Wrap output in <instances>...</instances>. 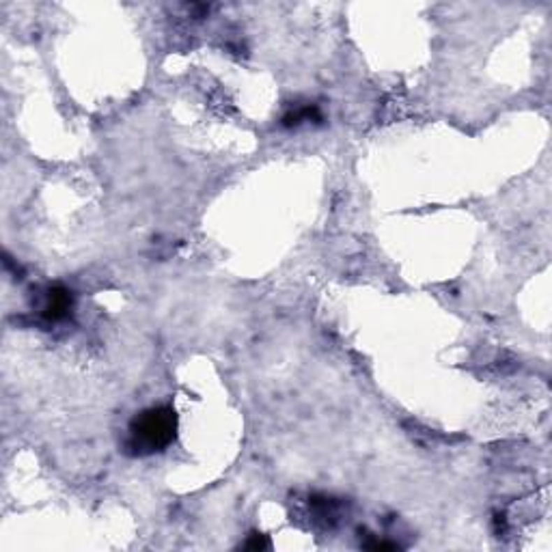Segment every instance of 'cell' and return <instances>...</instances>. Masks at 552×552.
Returning <instances> with one entry per match:
<instances>
[{
	"instance_id": "obj_1",
	"label": "cell",
	"mask_w": 552,
	"mask_h": 552,
	"mask_svg": "<svg viewBox=\"0 0 552 552\" xmlns=\"http://www.w3.org/2000/svg\"><path fill=\"white\" fill-rule=\"evenodd\" d=\"M175 432H177L175 410L166 406L149 408L130 423L128 449L134 456L158 453V451H164L175 440Z\"/></svg>"
},
{
	"instance_id": "obj_2",
	"label": "cell",
	"mask_w": 552,
	"mask_h": 552,
	"mask_svg": "<svg viewBox=\"0 0 552 552\" xmlns=\"http://www.w3.org/2000/svg\"><path fill=\"white\" fill-rule=\"evenodd\" d=\"M69 307H71V298H69V293H67L65 289L57 287V289L50 291V296H48L45 315H48L50 319H61V317L69 311Z\"/></svg>"
},
{
	"instance_id": "obj_3",
	"label": "cell",
	"mask_w": 552,
	"mask_h": 552,
	"mask_svg": "<svg viewBox=\"0 0 552 552\" xmlns=\"http://www.w3.org/2000/svg\"><path fill=\"white\" fill-rule=\"evenodd\" d=\"M246 548H255V550H259V548H268L270 544H268V539H263V537H259V535H253V539H250L248 544H244Z\"/></svg>"
}]
</instances>
